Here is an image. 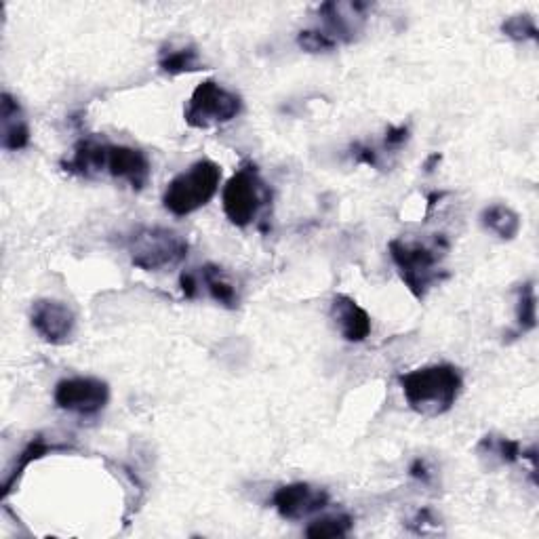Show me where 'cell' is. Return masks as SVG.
Masks as SVG:
<instances>
[{"mask_svg":"<svg viewBox=\"0 0 539 539\" xmlns=\"http://www.w3.org/2000/svg\"><path fill=\"white\" fill-rule=\"evenodd\" d=\"M481 224L485 230H489L497 238H502V241H514L523 226L521 215L508 205H491L483 209Z\"/></svg>","mask_w":539,"mask_h":539,"instance_id":"cell-15","label":"cell"},{"mask_svg":"<svg viewBox=\"0 0 539 539\" xmlns=\"http://www.w3.org/2000/svg\"><path fill=\"white\" fill-rule=\"evenodd\" d=\"M407 405L424 417H438L457 403L464 377L457 367L441 363L409 371L398 377Z\"/></svg>","mask_w":539,"mask_h":539,"instance_id":"cell-1","label":"cell"},{"mask_svg":"<svg viewBox=\"0 0 539 539\" xmlns=\"http://www.w3.org/2000/svg\"><path fill=\"white\" fill-rule=\"evenodd\" d=\"M331 318L335 327L342 333V337L346 342L352 344H361L371 335L373 331V323L371 316L365 308H361L356 304V299H352L350 295H335L331 302Z\"/></svg>","mask_w":539,"mask_h":539,"instance_id":"cell-11","label":"cell"},{"mask_svg":"<svg viewBox=\"0 0 539 539\" xmlns=\"http://www.w3.org/2000/svg\"><path fill=\"white\" fill-rule=\"evenodd\" d=\"M106 171L114 179H123V182H127L133 190H144L152 175L150 161L142 150L112 144H108Z\"/></svg>","mask_w":539,"mask_h":539,"instance_id":"cell-10","label":"cell"},{"mask_svg":"<svg viewBox=\"0 0 539 539\" xmlns=\"http://www.w3.org/2000/svg\"><path fill=\"white\" fill-rule=\"evenodd\" d=\"M55 449H62V447H59V445H49L47 441H45V438L43 436H36L34 438V441L22 451V455H17V462H15V466H13V470L9 472V476H7V481H5V497L11 493V489H13V485H15V481H17V478L19 476H22L24 474V470L32 464V462H36V459H41V457H45L47 453H51V451H55Z\"/></svg>","mask_w":539,"mask_h":539,"instance_id":"cell-18","label":"cell"},{"mask_svg":"<svg viewBox=\"0 0 539 539\" xmlns=\"http://www.w3.org/2000/svg\"><path fill=\"white\" fill-rule=\"evenodd\" d=\"M481 449H487V453L495 455L502 464H514L523 457L521 443L504 436H485L481 441Z\"/></svg>","mask_w":539,"mask_h":539,"instance_id":"cell-21","label":"cell"},{"mask_svg":"<svg viewBox=\"0 0 539 539\" xmlns=\"http://www.w3.org/2000/svg\"><path fill=\"white\" fill-rule=\"evenodd\" d=\"M241 112V95H236L215 81H203L192 91L184 118L192 129H213L232 123Z\"/></svg>","mask_w":539,"mask_h":539,"instance_id":"cell-6","label":"cell"},{"mask_svg":"<svg viewBox=\"0 0 539 539\" xmlns=\"http://www.w3.org/2000/svg\"><path fill=\"white\" fill-rule=\"evenodd\" d=\"M131 262L144 272H158L179 266L188 257L190 245L186 238L169 228L144 226L137 228L127 243Z\"/></svg>","mask_w":539,"mask_h":539,"instance_id":"cell-3","label":"cell"},{"mask_svg":"<svg viewBox=\"0 0 539 539\" xmlns=\"http://www.w3.org/2000/svg\"><path fill=\"white\" fill-rule=\"evenodd\" d=\"M55 405L78 415H97L110 401V388L97 377H66L55 386Z\"/></svg>","mask_w":539,"mask_h":539,"instance_id":"cell-7","label":"cell"},{"mask_svg":"<svg viewBox=\"0 0 539 539\" xmlns=\"http://www.w3.org/2000/svg\"><path fill=\"white\" fill-rule=\"evenodd\" d=\"M272 506L285 521H304L329 506V493L310 483H291L274 491Z\"/></svg>","mask_w":539,"mask_h":539,"instance_id":"cell-8","label":"cell"},{"mask_svg":"<svg viewBox=\"0 0 539 539\" xmlns=\"http://www.w3.org/2000/svg\"><path fill=\"white\" fill-rule=\"evenodd\" d=\"M535 325H537V297H535V285L529 281L518 289L516 331L518 335H525L533 331Z\"/></svg>","mask_w":539,"mask_h":539,"instance_id":"cell-19","label":"cell"},{"mask_svg":"<svg viewBox=\"0 0 539 539\" xmlns=\"http://www.w3.org/2000/svg\"><path fill=\"white\" fill-rule=\"evenodd\" d=\"M409 472H411L413 478H419V481H422V483H430V470H428L424 459H415Z\"/></svg>","mask_w":539,"mask_h":539,"instance_id":"cell-27","label":"cell"},{"mask_svg":"<svg viewBox=\"0 0 539 539\" xmlns=\"http://www.w3.org/2000/svg\"><path fill=\"white\" fill-rule=\"evenodd\" d=\"M354 521L348 514H331L312 521L306 529V535L312 539H333V537H346L352 529Z\"/></svg>","mask_w":539,"mask_h":539,"instance_id":"cell-20","label":"cell"},{"mask_svg":"<svg viewBox=\"0 0 539 539\" xmlns=\"http://www.w3.org/2000/svg\"><path fill=\"white\" fill-rule=\"evenodd\" d=\"M409 139V127L401 125V127H390L386 131V146L388 148H398V146H403L405 142Z\"/></svg>","mask_w":539,"mask_h":539,"instance_id":"cell-24","label":"cell"},{"mask_svg":"<svg viewBox=\"0 0 539 539\" xmlns=\"http://www.w3.org/2000/svg\"><path fill=\"white\" fill-rule=\"evenodd\" d=\"M0 102V123H3V148L9 152L24 150L30 144V127L22 106L11 93H3Z\"/></svg>","mask_w":539,"mask_h":539,"instance_id":"cell-13","label":"cell"},{"mask_svg":"<svg viewBox=\"0 0 539 539\" xmlns=\"http://www.w3.org/2000/svg\"><path fill=\"white\" fill-rule=\"evenodd\" d=\"M272 201V192L259 175L257 167L245 163L228 179L222 194L224 213L238 228L251 226Z\"/></svg>","mask_w":539,"mask_h":539,"instance_id":"cell-4","label":"cell"},{"mask_svg":"<svg viewBox=\"0 0 539 539\" xmlns=\"http://www.w3.org/2000/svg\"><path fill=\"white\" fill-rule=\"evenodd\" d=\"M354 156L358 163H365L369 167H377L379 161H377V152L373 148H367V146H354Z\"/></svg>","mask_w":539,"mask_h":539,"instance_id":"cell-25","label":"cell"},{"mask_svg":"<svg viewBox=\"0 0 539 539\" xmlns=\"http://www.w3.org/2000/svg\"><path fill=\"white\" fill-rule=\"evenodd\" d=\"M179 285H182V291L186 295V299H194L198 293V281L192 272H184L179 276Z\"/></svg>","mask_w":539,"mask_h":539,"instance_id":"cell-26","label":"cell"},{"mask_svg":"<svg viewBox=\"0 0 539 539\" xmlns=\"http://www.w3.org/2000/svg\"><path fill=\"white\" fill-rule=\"evenodd\" d=\"M30 323L47 344L64 346L74 335L76 314L68 304L57 299H38L32 306Z\"/></svg>","mask_w":539,"mask_h":539,"instance_id":"cell-9","label":"cell"},{"mask_svg":"<svg viewBox=\"0 0 539 539\" xmlns=\"http://www.w3.org/2000/svg\"><path fill=\"white\" fill-rule=\"evenodd\" d=\"M297 45L308 53H327L337 47L325 30H302L297 34Z\"/></svg>","mask_w":539,"mask_h":539,"instance_id":"cell-23","label":"cell"},{"mask_svg":"<svg viewBox=\"0 0 539 539\" xmlns=\"http://www.w3.org/2000/svg\"><path fill=\"white\" fill-rule=\"evenodd\" d=\"M219 182H222V167L203 158L171 179L163 194V205L177 217L192 215L211 203L219 190Z\"/></svg>","mask_w":539,"mask_h":539,"instance_id":"cell-2","label":"cell"},{"mask_svg":"<svg viewBox=\"0 0 539 539\" xmlns=\"http://www.w3.org/2000/svg\"><path fill=\"white\" fill-rule=\"evenodd\" d=\"M367 9L369 5L365 3H350V5L327 3L318 9V13L323 15V22L327 26L325 32L339 45V41L350 43L354 34L361 30Z\"/></svg>","mask_w":539,"mask_h":539,"instance_id":"cell-12","label":"cell"},{"mask_svg":"<svg viewBox=\"0 0 539 539\" xmlns=\"http://www.w3.org/2000/svg\"><path fill=\"white\" fill-rule=\"evenodd\" d=\"M158 66L169 76L207 70L196 47H165L161 55H158Z\"/></svg>","mask_w":539,"mask_h":539,"instance_id":"cell-16","label":"cell"},{"mask_svg":"<svg viewBox=\"0 0 539 539\" xmlns=\"http://www.w3.org/2000/svg\"><path fill=\"white\" fill-rule=\"evenodd\" d=\"M502 32L512 38V41L525 43V41H537V26L531 15H514L508 17L502 24Z\"/></svg>","mask_w":539,"mask_h":539,"instance_id":"cell-22","label":"cell"},{"mask_svg":"<svg viewBox=\"0 0 539 539\" xmlns=\"http://www.w3.org/2000/svg\"><path fill=\"white\" fill-rule=\"evenodd\" d=\"M106 154L108 144L97 142V139H83L74 146V154L62 163V167L74 175L93 177L106 171Z\"/></svg>","mask_w":539,"mask_h":539,"instance_id":"cell-14","label":"cell"},{"mask_svg":"<svg viewBox=\"0 0 539 539\" xmlns=\"http://www.w3.org/2000/svg\"><path fill=\"white\" fill-rule=\"evenodd\" d=\"M388 249L405 287L417 299H424L434 285H441L449 276L447 272L438 268V259H441V255L428 245L407 243L401 241V238H394V241H390Z\"/></svg>","mask_w":539,"mask_h":539,"instance_id":"cell-5","label":"cell"},{"mask_svg":"<svg viewBox=\"0 0 539 539\" xmlns=\"http://www.w3.org/2000/svg\"><path fill=\"white\" fill-rule=\"evenodd\" d=\"M201 278H203L209 295L215 299L217 304H222L224 308H230V310H234L238 306L236 287L228 281V276L224 274L222 268L207 264L205 268H201Z\"/></svg>","mask_w":539,"mask_h":539,"instance_id":"cell-17","label":"cell"}]
</instances>
